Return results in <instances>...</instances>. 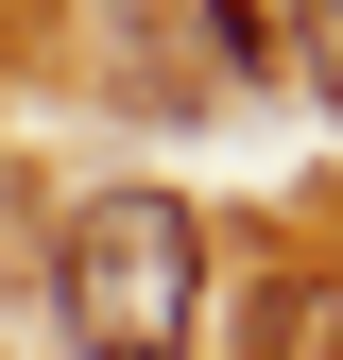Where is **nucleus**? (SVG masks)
Instances as JSON below:
<instances>
[{"label":"nucleus","instance_id":"obj_1","mask_svg":"<svg viewBox=\"0 0 343 360\" xmlns=\"http://www.w3.org/2000/svg\"><path fill=\"white\" fill-rule=\"evenodd\" d=\"M52 309H69L86 360H172L189 309H206V223L172 189H103L69 223V257H52Z\"/></svg>","mask_w":343,"mask_h":360}]
</instances>
